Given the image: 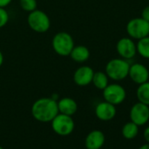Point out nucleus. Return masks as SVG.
Returning <instances> with one entry per match:
<instances>
[{
    "mask_svg": "<svg viewBox=\"0 0 149 149\" xmlns=\"http://www.w3.org/2000/svg\"><path fill=\"white\" fill-rule=\"evenodd\" d=\"M31 112L34 119L38 122H51L59 113L58 101L52 97L38 98L32 104Z\"/></svg>",
    "mask_w": 149,
    "mask_h": 149,
    "instance_id": "nucleus-1",
    "label": "nucleus"
},
{
    "mask_svg": "<svg viewBox=\"0 0 149 149\" xmlns=\"http://www.w3.org/2000/svg\"><path fill=\"white\" fill-rule=\"evenodd\" d=\"M130 63L123 58H114L110 60L105 68V72L108 78L113 81H121L128 76Z\"/></svg>",
    "mask_w": 149,
    "mask_h": 149,
    "instance_id": "nucleus-2",
    "label": "nucleus"
},
{
    "mask_svg": "<svg viewBox=\"0 0 149 149\" xmlns=\"http://www.w3.org/2000/svg\"><path fill=\"white\" fill-rule=\"evenodd\" d=\"M74 46L72 36L66 32H59L56 33L52 40L53 51L60 56H69Z\"/></svg>",
    "mask_w": 149,
    "mask_h": 149,
    "instance_id": "nucleus-3",
    "label": "nucleus"
},
{
    "mask_svg": "<svg viewBox=\"0 0 149 149\" xmlns=\"http://www.w3.org/2000/svg\"><path fill=\"white\" fill-rule=\"evenodd\" d=\"M27 22L30 28L38 33H44L51 27V19L49 16L45 11L38 9L29 12Z\"/></svg>",
    "mask_w": 149,
    "mask_h": 149,
    "instance_id": "nucleus-4",
    "label": "nucleus"
},
{
    "mask_svg": "<svg viewBox=\"0 0 149 149\" xmlns=\"http://www.w3.org/2000/svg\"><path fill=\"white\" fill-rule=\"evenodd\" d=\"M52 131L59 136L70 135L75 127V123L72 116L58 113L52 121Z\"/></svg>",
    "mask_w": 149,
    "mask_h": 149,
    "instance_id": "nucleus-5",
    "label": "nucleus"
},
{
    "mask_svg": "<svg viewBox=\"0 0 149 149\" xmlns=\"http://www.w3.org/2000/svg\"><path fill=\"white\" fill-rule=\"evenodd\" d=\"M126 29L130 38L139 40L149 35V22L141 17L134 18L128 21Z\"/></svg>",
    "mask_w": 149,
    "mask_h": 149,
    "instance_id": "nucleus-6",
    "label": "nucleus"
},
{
    "mask_svg": "<svg viewBox=\"0 0 149 149\" xmlns=\"http://www.w3.org/2000/svg\"><path fill=\"white\" fill-rule=\"evenodd\" d=\"M103 97L105 101L116 106L125 101L127 97V91L125 88L119 83L108 84L103 90Z\"/></svg>",
    "mask_w": 149,
    "mask_h": 149,
    "instance_id": "nucleus-7",
    "label": "nucleus"
},
{
    "mask_svg": "<svg viewBox=\"0 0 149 149\" xmlns=\"http://www.w3.org/2000/svg\"><path fill=\"white\" fill-rule=\"evenodd\" d=\"M131 121L139 126L146 125L149 121V106L138 102L134 104L130 110Z\"/></svg>",
    "mask_w": 149,
    "mask_h": 149,
    "instance_id": "nucleus-8",
    "label": "nucleus"
},
{
    "mask_svg": "<svg viewBox=\"0 0 149 149\" xmlns=\"http://www.w3.org/2000/svg\"><path fill=\"white\" fill-rule=\"evenodd\" d=\"M116 50L119 55L126 60L133 59L137 53L136 44L130 37L121 38L116 44Z\"/></svg>",
    "mask_w": 149,
    "mask_h": 149,
    "instance_id": "nucleus-9",
    "label": "nucleus"
},
{
    "mask_svg": "<svg viewBox=\"0 0 149 149\" xmlns=\"http://www.w3.org/2000/svg\"><path fill=\"white\" fill-rule=\"evenodd\" d=\"M94 75L93 69L86 65L78 68L73 74V82L79 87H85L92 83Z\"/></svg>",
    "mask_w": 149,
    "mask_h": 149,
    "instance_id": "nucleus-10",
    "label": "nucleus"
},
{
    "mask_svg": "<svg viewBox=\"0 0 149 149\" xmlns=\"http://www.w3.org/2000/svg\"><path fill=\"white\" fill-rule=\"evenodd\" d=\"M128 76L134 83L141 84L148 81L149 71L146 66L137 62L130 65Z\"/></svg>",
    "mask_w": 149,
    "mask_h": 149,
    "instance_id": "nucleus-11",
    "label": "nucleus"
},
{
    "mask_svg": "<svg viewBox=\"0 0 149 149\" xmlns=\"http://www.w3.org/2000/svg\"><path fill=\"white\" fill-rule=\"evenodd\" d=\"M116 106L107 102H101L95 107V115L101 121H110L116 116Z\"/></svg>",
    "mask_w": 149,
    "mask_h": 149,
    "instance_id": "nucleus-12",
    "label": "nucleus"
},
{
    "mask_svg": "<svg viewBox=\"0 0 149 149\" xmlns=\"http://www.w3.org/2000/svg\"><path fill=\"white\" fill-rule=\"evenodd\" d=\"M106 137L100 130L91 131L85 139V146L86 149H100L105 144Z\"/></svg>",
    "mask_w": 149,
    "mask_h": 149,
    "instance_id": "nucleus-13",
    "label": "nucleus"
},
{
    "mask_svg": "<svg viewBox=\"0 0 149 149\" xmlns=\"http://www.w3.org/2000/svg\"><path fill=\"white\" fill-rule=\"evenodd\" d=\"M58 108L59 113L72 116L78 111V104L72 97H62L58 100Z\"/></svg>",
    "mask_w": 149,
    "mask_h": 149,
    "instance_id": "nucleus-14",
    "label": "nucleus"
},
{
    "mask_svg": "<svg viewBox=\"0 0 149 149\" xmlns=\"http://www.w3.org/2000/svg\"><path fill=\"white\" fill-rule=\"evenodd\" d=\"M70 57L72 60H73L76 62L79 63H83L86 62L89 58H90V51L88 47L83 45H79V46H74L72 48Z\"/></svg>",
    "mask_w": 149,
    "mask_h": 149,
    "instance_id": "nucleus-15",
    "label": "nucleus"
},
{
    "mask_svg": "<svg viewBox=\"0 0 149 149\" xmlns=\"http://www.w3.org/2000/svg\"><path fill=\"white\" fill-rule=\"evenodd\" d=\"M122 136L126 140H134L137 137L139 133V126L132 121L126 123L121 129Z\"/></svg>",
    "mask_w": 149,
    "mask_h": 149,
    "instance_id": "nucleus-16",
    "label": "nucleus"
},
{
    "mask_svg": "<svg viewBox=\"0 0 149 149\" xmlns=\"http://www.w3.org/2000/svg\"><path fill=\"white\" fill-rule=\"evenodd\" d=\"M92 83H93V85L98 90H103L109 84L108 83V76L106 74V72H103V71L94 72Z\"/></svg>",
    "mask_w": 149,
    "mask_h": 149,
    "instance_id": "nucleus-17",
    "label": "nucleus"
},
{
    "mask_svg": "<svg viewBox=\"0 0 149 149\" xmlns=\"http://www.w3.org/2000/svg\"><path fill=\"white\" fill-rule=\"evenodd\" d=\"M136 96L139 102L143 103L149 106V82L139 84L136 90Z\"/></svg>",
    "mask_w": 149,
    "mask_h": 149,
    "instance_id": "nucleus-18",
    "label": "nucleus"
},
{
    "mask_svg": "<svg viewBox=\"0 0 149 149\" xmlns=\"http://www.w3.org/2000/svg\"><path fill=\"white\" fill-rule=\"evenodd\" d=\"M137 53L143 58L149 59V35L138 40L136 43Z\"/></svg>",
    "mask_w": 149,
    "mask_h": 149,
    "instance_id": "nucleus-19",
    "label": "nucleus"
},
{
    "mask_svg": "<svg viewBox=\"0 0 149 149\" xmlns=\"http://www.w3.org/2000/svg\"><path fill=\"white\" fill-rule=\"evenodd\" d=\"M19 5L24 11L31 12L37 9L38 2L37 0H19Z\"/></svg>",
    "mask_w": 149,
    "mask_h": 149,
    "instance_id": "nucleus-20",
    "label": "nucleus"
},
{
    "mask_svg": "<svg viewBox=\"0 0 149 149\" xmlns=\"http://www.w3.org/2000/svg\"><path fill=\"white\" fill-rule=\"evenodd\" d=\"M9 21V13L3 7H0V28L7 25Z\"/></svg>",
    "mask_w": 149,
    "mask_h": 149,
    "instance_id": "nucleus-21",
    "label": "nucleus"
},
{
    "mask_svg": "<svg viewBox=\"0 0 149 149\" xmlns=\"http://www.w3.org/2000/svg\"><path fill=\"white\" fill-rule=\"evenodd\" d=\"M141 18H144L145 20H147L148 22H149V5L146 6L142 12H141Z\"/></svg>",
    "mask_w": 149,
    "mask_h": 149,
    "instance_id": "nucleus-22",
    "label": "nucleus"
},
{
    "mask_svg": "<svg viewBox=\"0 0 149 149\" xmlns=\"http://www.w3.org/2000/svg\"><path fill=\"white\" fill-rule=\"evenodd\" d=\"M12 0H0V7H7L10 3H11Z\"/></svg>",
    "mask_w": 149,
    "mask_h": 149,
    "instance_id": "nucleus-23",
    "label": "nucleus"
},
{
    "mask_svg": "<svg viewBox=\"0 0 149 149\" xmlns=\"http://www.w3.org/2000/svg\"><path fill=\"white\" fill-rule=\"evenodd\" d=\"M143 136H144V139L145 141L149 143V126H148L145 130H144V133H143Z\"/></svg>",
    "mask_w": 149,
    "mask_h": 149,
    "instance_id": "nucleus-24",
    "label": "nucleus"
},
{
    "mask_svg": "<svg viewBox=\"0 0 149 149\" xmlns=\"http://www.w3.org/2000/svg\"><path fill=\"white\" fill-rule=\"evenodd\" d=\"M3 53L0 51V67L3 65Z\"/></svg>",
    "mask_w": 149,
    "mask_h": 149,
    "instance_id": "nucleus-25",
    "label": "nucleus"
},
{
    "mask_svg": "<svg viewBox=\"0 0 149 149\" xmlns=\"http://www.w3.org/2000/svg\"><path fill=\"white\" fill-rule=\"evenodd\" d=\"M139 149H149V143H147V144H144L142 146H141Z\"/></svg>",
    "mask_w": 149,
    "mask_h": 149,
    "instance_id": "nucleus-26",
    "label": "nucleus"
},
{
    "mask_svg": "<svg viewBox=\"0 0 149 149\" xmlns=\"http://www.w3.org/2000/svg\"><path fill=\"white\" fill-rule=\"evenodd\" d=\"M0 149H3V148H2V147H0Z\"/></svg>",
    "mask_w": 149,
    "mask_h": 149,
    "instance_id": "nucleus-27",
    "label": "nucleus"
}]
</instances>
